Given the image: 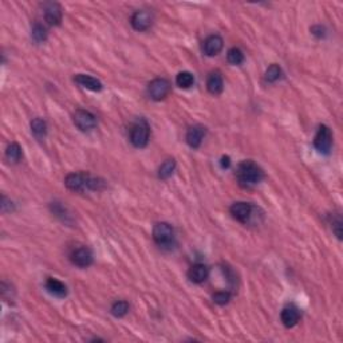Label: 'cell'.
I'll return each instance as SVG.
<instances>
[{
    "label": "cell",
    "mask_w": 343,
    "mask_h": 343,
    "mask_svg": "<svg viewBox=\"0 0 343 343\" xmlns=\"http://www.w3.org/2000/svg\"><path fill=\"white\" fill-rule=\"evenodd\" d=\"M209 276V268L204 264H194L192 265L188 271V278L190 279V282L193 283H204Z\"/></svg>",
    "instance_id": "obj_15"
},
{
    "label": "cell",
    "mask_w": 343,
    "mask_h": 343,
    "mask_svg": "<svg viewBox=\"0 0 343 343\" xmlns=\"http://www.w3.org/2000/svg\"><path fill=\"white\" fill-rule=\"evenodd\" d=\"M231 292L228 291H218L213 294V302L219 306H224L231 300Z\"/></svg>",
    "instance_id": "obj_28"
},
{
    "label": "cell",
    "mask_w": 343,
    "mask_h": 343,
    "mask_svg": "<svg viewBox=\"0 0 343 343\" xmlns=\"http://www.w3.org/2000/svg\"><path fill=\"white\" fill-rule=\"evenodd\" d=\"M280 318H282L283 324H284L285 327L291 329V327H294L296 323L299 322V319H300L299 310L296 309L295 306L284 307L282 311V315H280Z\"/></svg>",
    "instance_id": "obj_16"
},
{
    "label": "cell",
    "mask_w": 343,
    "mask_h": 343,
    "mask_svg": "<svg viewBox=\"0 0 343 343\" xmlns=\"http://www.w3.org/2000/svg\"><path fill=\"white\" fill-rule=\"evenodd\" d=\"M43 7V16L44 21L47 22L50 26H59L62 22V7L61 4L55 2H47L42 4Z\"/></svg>",
    "instance_id": "obj_9"
},
{
    "label": "cell",
    "mask_w": 343,
    "mask_h": 343,
    "mask_svg": "<svg viewBox=\"0 0 343 343\" xmlns=\"http://www.w3.org/2000/svg\"><path fill=\"white\" fill-rule=\"evenodd\" d=\"M333 232L335 233V236L338 239H342V219H340V214H338L335 219L333 220Z\"/></svg>",
    "instance_id": "obj_29"
},
{
    "label": "cell",
    "mask_w": 343,
    "mask_h": 343,
    "mask_svg": "<svg viewBox=\"0 0 343 343\" xmlns=\"http://www.w3.org/2000/svg\"><path fill=\"white\" fill-rule=\"evenodd\" d=\"M170 92V83L165 78H156L148 85V94L153 101H163Z\"/></svg>",
    "instance_id": "obj_5"
},
{
    "label": "cell",
    "mask_w": 343,
    "mask_h": 343,
    "mask_svg": "<svg viewBox=\"0 0 343 343\" xmlns=\"http://www.w3.org/2000/svg\"><path fill=\"white\" fill-rule=\"evenodd\" d=\"M31 130L38 138H43L47 134V125L42 118H35L31 121Z\"/></svg>",
    "instance_id": "obj_21"
},
{
    "label": "cell",
    "mask_w": 343,
    "mask_h": 343,
    "mask_svg": "<svg viewBox=\"0 0 343 343\" xmlns=\"http://www.w3.org/2000/svg\"><path fill=\"white\" fill-rule=\"evenodd\" d=\"M227 59H228V62L231 63V65L239 66V65H241L243 62H244V54H243V51H241L240 48L233 47V48H231L229 51H228Z\"/></svg>",
    "instance_id": "obj_25"
},
{
    "label": "cell",
    "mask_w": 343,
    "mask_h": 343,
    "mask_svg": "<svg viewBox=\"0 0 343 343\" xmlns=\"http://www.w3.org/2000/svg\"><path fill=\"white\" fill-rule=\"evenodd\" d=\"M174 170H176V161L173 158H169V160L164 161L163 165L158 169V177L161 180H168L173 174Z\"/></svg>",
    "instance_id": "obj_20"
},
{
    "label": "cell",
    "mask_w": 343,
    "mask_h": 343,
    "mask_svg": "<svg viewBox=\"0 0 343 343\" xmlns=\"http://www.w3.org/2000/svg\"><path fill=\"white\" fill-rule=\"evenodd\" d=\"M204 136H205L204 126L194 125V126H190L189 129H188L187 137H185V138H187V143L190 146V148L197 149L198 146L201 145V142H203Z\"/></svg>",
    "instance_id": "obj_12"
},
{
    "label": "cell",
    "mask_w": 343,
    "mask_h": 343,
    "mask_svg": "<svg viewBox=\"0 0 343 343\" xmlns=\"http://www.w3.org/2000/svg\"><path fill=\"white\" fill-rule=\"evenodd\" d=\"M150 137V128L145 119H138L130 129V142L133 146H136L138 149L145 148L149 142Z\"/></svg>",
    "instance_id": "obj_2"
},
{
    "label": "cell",
    "mask_w": 343,
    "mask_h": 343,
    "mask_svg": "<svg viewBox=\"0 0 343 343\" xmlns=\"http://www.w3.org/2000/svg\"><path fill=\"white\" fill-rule=\"evenodd\" d=\"M207 88L208 92L213 95H219L223 93L224 83H223V77H221L220 71H213L209 74L207 79Z\"/></svg>",
    "instance_id": "obj_17"
},
{
    "label": "cell",
    "mask_w": 343,
    "mask_h": 343,
    "mask_svg": "<svg viewBox=\"0 0 343 343\" xmlns=\"http://www.w3.org/2000/svg\"><path fill=\"white\" fill-rule=\"evenodd\" d=\"M46 288L51 295L57 296V298H65L67 295V287L62 282H59L58 279L48 278L46 282Z\"/></svg>",
    "instance_id": "obj_18"
},
{
    "label": "cell",
    "mask_w": 343,
    "mask_h": 343,
    "mask_svg": "<svg viewBox=\"0 0 343 343\" xmlns=\"http://www.w3.org/2000/svg\"><path fill=\"white\" fill-rule=\"evenodd\" d=\"M6 157L10 163H19L23 157V152H22V148L19 143L12 142L11 145H8L7 150H6Z\"/></svg>",
    "instance_id": "obj_19"
},
{
    "label": "cell",
    "mask_w": 343,
    "mask_h": 343,
    "mask_svg": "<svg viewBox=\"0 0 343 343\" xmlns=\"http://www.w3.org/2000/svg\"><path fill=\"white\" fill-rule=\"evenodd\" d=\"M70 260L74 265L79 267V268H87L93 264V252L88 247H78L71 252L70 255Z\"/></svg>",
    "instance_id": "obj_8"
},
{
    "label": "cell",
    "mask_w": 343,
    "mask_h": 343,
    "mask_svg": "<svg viewBox=\"0 0 343 343\" xmlns=\"http://www.w3.org/2000/svg\"><path fill=\"white\" fill-rule=\"evenodd\" d=\"M229 165H231V160H229V157H223V158H221V167L229 168Z\"/></svg>",
    "instance_id": "obj_32"
},
{
    "label": "cell",
    "mask_w": 343,
    "mask_h": 343,
    "mask_svg": "<svg viewBox=\"0 0 343 343\" xmlns=\"http://www.w3.org/2000/svg\"><path fill=\"white\" fill-rule=\"evenodd\" d=\"M176 83L178 87L181 88H189L190 86H193L194 83V77L193 74H190L189 71H183L177 75Z\"/></svg>",
    "instance_id": "obj_22"
},
{
    "label": "cell",
    "mask_w": 343,
    "mask_h": 343,
    "mask_svg": "<svg viewBox=\"0 0 343 343\" xmlns=\"http://www.w3.org/2000/svg\"><path fill=\"white\" fill-rule=\"evenodd\" d=\"M231 214L240 223H247L251 219L252 214V205L244 201L234 203L231 207Z\"/></svg>",
    "instance_id": "obj_10"
},
{
    "label": "cell",
    "mask_w": 343,
    "mask_h": 343,
    "mask_svg": "<svg viewBox=\"0 0 343 343\" xmlns=\"http://www.w3.org/2000/svg\"><path fill=\"white\" fill-rule=\"evenodd\" d=\"M73 121H74V125L82 132H90L97 126V118L93 113L87 112V110H75Z\"/></svg>",
    "instance_id": "obj_7"
},
{
    "label": "cell",
    "mask_w": 343,
    "mask_h": 343,
    "mask_svg": "<svg viewBox=\"0 0 343 343\" xmlns=\"http://www.w3.org/2000/svg\"><path fill=\"white\" fill-rule=\"evenodd\" d=\"M92 178L93 176L85 172H79V173H70L66 177L65 184L66 187L68 188L73 192H86V190H92L90 189V185H92Z\"/></svg>",
    "instance_id": "obj_3"
},
{
    "label": "cell",
    "mask_w": 343,
    "mask_h": 343,
    "mask_svg": "<svg viewBox=\"0 0 343 343\" xmlns=\"http://www.w3.org/2000/svg\"><path fill=\"white\" fill-rule=\"evenodd\" d=\"M50 208H51L52 213H54L57 218L61 219L62 221L68 223V221L71 220V218H70V214H68L67 209H66V208L63 207L61 203H52V204L50 205Z\"/></svg>",
    "instance_id": "obj_26"
},
{
    "label": "cell",
    "mask_w": 343,
    "mask_h": 343,
    "mask_svg": "<svg viewBox=\"0 0 343 343\" xmlns=\"http://www.w3.org/2000/svg\"><path fill=\"white\" fill-rule=\"evenodd\" d=\"M31 37L37 43H42L47 39V30L41 23H35L31 30Z\"/></svg>",
    "instance_id": "obj_23"
},
{
    "label": "cell",
    "mask_w": 343,
    "mask_h": 343,
    "mask_svg": "<svg viewBox=\"0 0 343 343\" xmlns=\"http://www.w3.org/2000/svg\"><path fill=\"white\" fill-rule=\"evenodd\" d=\"M280 77H282V68H280L279 65H271L267 68V71H265L264 74V79L267 82H269V83L276 82Z\"/></svg>",
    "instance_id": "obj_27"
},
{
    "label": "cell",
    "mask_w": 343,
    "mask_h": 343,
    "mask_svg": "<svg viewBox=\"0 0 343 343\" xmlns=\"http://www.w3.org/2000/svg\"><path fill=\"white\" fill-rule=\"evenodd\" d=\"M2 211H3L4 213H6V212L14 211V204H12V201L7 200V197H6V196H3V197H2Z\"/></svg>",
    "instance_id": "obj_30"
},
{
    "label": "cell",
    "mask_w": 343,
    "mask_h": 343,
    "mask_svg": "<svg viewBox=\"0 0 343 343\" xmlns=\"http://www.w3.org/2000/svg\"><path fill=\"white\" fill-rule=\"evenodd\" d=\"M311 31H313L314 35H316V37H319V38H322L323 35H324V28L320 27V26L313 27V28H311Z\"/></svg>",
    "instance_id": "obj_31"
},
{
    "label": "cell",
    "mask_w": 343,
    "mask_h": 343,
    "mask_svg": "<svg viewBox=\"0 0 343 343\" xmlns=\"http://www.w3.org/2000/svg\"><path fill=\"white\" fill-rule=\"evenodd\" d=\"M75 83H78L81 87H85L87 90H92V92H101L102 90V83L101 81H98L97 78L92 77V75L87 74H78L75 75L74 78Z\"/></svg>",
    "instance_id": "obj_13"
},
{
    "label": "cell",
    "mask_w": 343,
    "mask_h": 343,
    "mask_svg": "<svg viewBox=\"0 0 343 343\" xmlns=\"http://www.w3.org/2000/svg\"><path fill=\"white\" fill-rule=\"evenodd\" d=\"M153 239L158 245H169L173 243L174 229L168 223H157L153 228Z\"/></svg>",
    "instance_id": "obj_6"
},
{
    "label": "cell",
    "mask_w": 343,
    "mask_h": 343,
    "mask_svg": "<svg viewBox=\"0 0 343 343\" xmlns=\"http://www.w3.org/2000/svg\"><path fill=\"white\" fill-rule=\"evenodd\" d=\"M314 146L322 154H329L333 146V134L326 125H320L315 137H314Z\"/></svg>",
    "instance_id": "obj_4"
},
{
    "label": "cell",
    "mask_w": 343,
    "mask_h": 343,
    "mask_svg": "<svg viewBox=\"0 0 343 343\" xmlns=\"http://www.w3.org/2000/svg\"><path fill=\"white\" fill-rule=\"evenodd\" d=\"M152 15L148 12V11H136L134 14H133L132 19H130V22H132V26L134 30L137 31H146L148 28L152 26Z\"/></svg>",
    "instance_id": "obj_11"
},
{
    "label": "cell",
    "mask_w": 343,
    "mask_h": 343,
    "mask_svg": "<svg viewBox=\"0 0 343 343\" xmlns=\"http://www.w3.org/2000/svg\"><path fill=\"white\" fill-rule=\"evenodd\" d=\"M223 46H224L223 38L219 35H211L204 42V52L208 57H214L223 50Z\"/></svg>",
    "instance_id": "obj_14"
},
{
    "label": "cell",
    "mask_w": 343,
    "mask_h": 343,
    "mask_svg": "<svg viewBox=\"0 0 343 343\" xmlns=\"http://www.w3.org/2000/svg\"><path fill=\"white\" fill-rule=\"evenodd\" d=\"M128 311H129V303L126 302V300H118L110 309V313L116 318H122V316L128 314Z\"/></svg>",
    "instance_id": "obj_24"
},
{
    "label": "cell",
    "mask_w": 343,
    "mask_h": 343,
    "mask_svg": "<svg viewBox=\"0 0 343 343\" xmlns=\"http://www.w3.org/2000/svg\"><path fill=\"white\" fill-rule=\"evenodd\" d=\"M236 178L243 188H252L264 178V172L256 163L245 160L239 164L236 169Z\"/></svg>",
    "instance_id": "obj_1"
}]
</instances>
